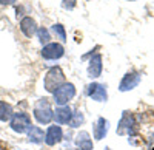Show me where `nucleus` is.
I'll use <instances>...</instances> for the list:
<instances>
[{
    "mask_svg": "<svg viewBox=\"0 0 154 150\" xmlns=\"http://www.w3.org/2000/svg\"><path fill=\"white\" fill-rule=\"evenodd\" d=\"M63 84H66V82H65V74H63V71H62L60 67L51 68L46 73L45 81H43L45 90L49 91V93H56V90H59Z\"/></svg>",
    "mask_w": 154,
    "mask_h": 150,
    "instance_id": "obj_1",
    "label": "nucleus"
},
{
    "mask_svg": "<svg viewBox=\"0 0 154 150\" xmlns=\"http://www.w3.org/2000/svg\"><path fill=\"white\" fill-rule=\"evenodd\" d=\"M32 113L38 124H49L54 119V111L51 108V104L48 99H38L37 104L34 105Z\"/></svg>",
    "mask_w": 154,
    "mask_h": 150,
    "instance_id": "obj_2",
    "label": "nucleus"
},
{
    "mask_svg": "<svg viewBox=\"0 0 154 150\" xmlns=\"http://www.w3.org/2000/svg\"><path fill=\"white\" fill-rule=\"evenodd\" d=\"M139 132V124L134 118L133 113L130 111H123L122 119L117 126V135H128V136H134Z\"/></svg>",
    "mask_w": 154,
    "mask_h": 150,
    "instance_id": "obj_3",
    "label": "nucleus"
},
{
    "mask_svg": "<svg viewBox=\"0 0 154 150\" xmlns=\"http://www.w3.org/2000/svg\"><path fill=\"white\" fill-rule=\"evenodd\" d=\"M11 129L17 132V133H25L28 132L31 127V118L28 116V113H23V111H19V113H14L11 118Z\"/></svg>",
    "mask_w": 154,
    "mask_h": 150,
    "instance_id": "obj_4",
    "label": "nucleus"
},
{
    "mask_svg": "<svg viewBox=\"0 0 154 150\" xmlns=\"http://www.w3.org/2000/svg\"><path fill=\"white\" fill-rule=\"evenodd\" d=\"M74 96H75V87L72 84H63L59 90H56L54 101L59 107H62V105H66L68 101H71Z\"/></svg>",
    "mask_w": 154,
    "mask_h": 150,
    "instance_id": "obj_5",
    "label": "nucleus"
},
{
    "mask_svg": "<svg viewBox=\"0 0 154 150\" xmlns=\"http://www.w3.org/2000/svg\"><path fill=\"white\" fill-rule=\"evenodd\" d=\"M86 94L94 99L97 102H105L108 99V93H106V85L105 84H99V82H93L86 87Z\"/></svg>",
    "mask_w": 154,
    "mask_h": 150,
    "instance_id": "obj_6",
    "label": "nucleus"
},
{
    "mask_svg": "<svg viewBox=\"0 0 154 150\" xmlns=\"http://www.w3.org/2000/svg\"><path fill=\"white\" fill-rule=\"evenodd\" d=\"M140 73H137V71H130V73H126L125 76H123V79H122V82H120V85H119V90L120 91H128V90H133V88H136V87L139 85V82H140Z\"/></svg>",
    "mask_w": 154,
    "mask_h": 150,
    "instance_id": "obj_7",
    "label": "nucleus"
},
{
    "mask_svg": "<svg viewBox=\"0 0 154 150\" xmlns=\"http://www.w3.org/2000/svg\"><path fill=\"white\" fill-rule=\"evenodd\" d=\"M63 53H65V49H63L60 43H48L42 49V57L48 60H56V59H60Z\"/></svg>",
    "mask_w": 154,
    "mask_h": 150,
    "instance_id": "obj_8",
    "label": "nucleus"
},
{
    "mask_svg": "<svg viewBox=\"0 0 154 150\" xmlns=\"http://www.w3.org/2000/svg\"><path fill=\"white\" fill-rule=\"evenodd\" d=\"M63 139V132L59 126H51L45 133V142L48 145H56Z\"/></svg>",
    "mask_w": 154,
    "mask_h": 150,
    "instance_id": "obj_9",
    "label": "nucleus"
},
{
    "mask_svg": "<svg viewBox=\"0 0 154 150\" xmlns=\"http://www.w3.org/2000/svg\"><path fill=\"white\" fill-rule=\"evenodd\" d=\"M108 130H109V122L105 118H99L96 121V124H94V130H93L94 132V138L97 141L103 139L106 136V133H108Z\"/></svg>",
    "mask_w": 154,
    "mask_h": 150,
    "instance_id": "obj_10",
    "label": "nucleus"
},
{
    "mask_svg": "<svg viewBox=\"0 0 154 150\" xmlns=\"http://www.w3.org/2000/svg\"><path fill=\"white\" fill-rule=\"evenodd\" d=\"M88 74L89 78H99L102 74V56L100 54H94L89 60V65H88Z\"/></svg>",
    "mask_w": 154,
    "mask_h": 150,
    "instance_id": "obj_11",
    "label": "nucleus"
},
{
    "mask_svg": "<svg viewBox=\"0 0 154 150\" xmlns=\"http://www.w3.org/2000/svg\"><path fill=\"white\" fill-rule=\"evenodd\" d=\"M71 116H72V111L68 105H62V107L56 108V111H54V119L57 124H69Z\"/></svg>",
    "mask_w": 154,
    "mask_h": 150,
    "instance_id": "obj_12",
    "label": "nucleus"
},
{
    "mask_svg": "<svg viewBox=\"0 0 154 150\" xmlns=\"http://www.w3.org/2000/svg\"><path fill=\"white\" fill-rule=\"evenodd\" d=\"M20 30H22V33L26 36V37H32V36L37 33V25H35L34 19H31V17H23L22 22H20Z\"/></svg>",
    "mask_w": 154,
    "mask_h": 150,
    "instance_id": "obj_13",
    "label": "nucleus"
},
{
    "mask_svg": "<svg viewBox=\"0 0 154 150\" xmlns=\"http://www.w3.org/2000/svg\"><path fill=\"white\" fill-rule=\"evenodd\" d=\"M75 145L80 150H93V139L89 138L88 132H80L75 136Z\"/></svg>",
    "mask_w": 154,
    "mask_h": 150,
    "instance_id": "obj_14",
    "label": "nucleus"
},
{
    "mask_svg": "<svg viewBox=\"0 0 154 150\" xmlns=\"http://www.w3.org/2000/svg\"><path fill=\"white\" fill-rule=\"evenodd\" d=\"M28 139L31 142H35V144H40L43 139H45V133L40 127L37 126H31L29 130H28Z\"/></svg>",
    "mask_w": 154,
    "mask_h": 150,
    "instance_id": "obj_15",
    "label": "nucleus"
},
{
    "mask_svg": "<svg viewBox=\"0 0 154 150\" xmlns=\"http://www.w3.org/2000/svg\"><path fill=\"white\" fill-rule=\"evenodd\" d=\"M12 107L5 102V101H0V121L2 122H6V121H11L12 118Z\"/></svg>",
    "mask_w": 154,
    "mask_h": 150,
    "instance_id": "obj_16",
    "label": "nucleus"
},
{
    "mask_svg": "<svg viewBox=\"0 0 154 150\" xmlns=\"http://www.w3.org/2000/svg\"><path fill=\"white\" fill-rule=\"evenodd\" d=\"M83 122H85V116H83V113H82L80 110H77V111H74L72 116H71L69 127H71V129H77V127H80Z\"/></svg>",
    "mask_w": 154,
    "mask_h": 150,
    "instance_id": "obj_17",
    "label": "nucleus"
},
{
    "mask_svg": "<svg viewBox=\"0 0 154 150\" xmlns=\"http://www.w3.org/2000/svg\"><path fill=\"white\" fill-rule=\"evenodd\" d=\"M37 36H38V40H40V43L48 45L49 40H51V36H49V33H48L46 28H38V30H37Z\"/></svg>",
    "mask_w": 154,
    "mask_h": 150,
    "instance_id": "obj_18",
    "label": "nucleus"
},
{
    "mask_svg": "<svg viewBox=\"0 0 154 150\" xmlns=\"http://www.w3.org/2000/svg\"><path fill=\"white\" fill-rule=\"evenodd\" d=\"M53 31H54V34H56V36H59V39H60L62 42H65V40H66V33H65V28H63L60 23L53 25Z\"/></svg>",
    "mask_w": 154,
    "mask_h": 150,
    "instance_id": "obj_19",
    "label": "nucleus"
},
{
    "mask_svg": "<svg viewBox=\"0 0 154 150\" xmlns=\"http://www.w3.org/2000/svg\"><path fill=\"white\" fill-rule=\"evenodd\" d=\"M75 3H77V0H63L62 6L65 8V9H68V11H71V9L75 8Z\"/></svg>",
    "mask_w": 154,
    "mask_h": 150,
    "instance_id": "obj_20",
    "label": "nucleus"
},
{
    "mask_svg": "<svg viewBox=\"0 0 154 150\" xmlns=\"http://www.w3.org/2000/svg\"><path fill=\"white\" fill-rule=\"evenodd\" d=\"M14 2H16V0H0V3H2V5H11Z\"/></svg>",
    "mask_w": 154,
    "mask_h": 150,
    "instance_id": "obj_21",
    "label": "nucleus"
},
{
    "mask_svg": "<svg viewBox=\"0 0 154 150\" xmlns=\"http://www.w3.org/2000/svg\"><path fill=\"white\" fill-rule=\"evenodd\" d=\"M103 150H111V148H109V147H105V148H103Z\"/></svg>",
    "mask_w": 154,
    "mask_h": 150,
    "instance_id": "obj_22",
    "label": "nucleus"
},
{
    "mask_svg": "<svg viewBox=\"0 0 154 150\" xmlns=\"http://www.w3.org/2000/svg\"><path fill=\"white\" fill-rule=\"evenodd\" d=\"M130 2H133V0H130Z\"/></svg>",
    "mask_w": 154,
    "mask_h": 150,
    "instance_id": "obj_23",
    "label": "nucleus"
}]
</instances>
